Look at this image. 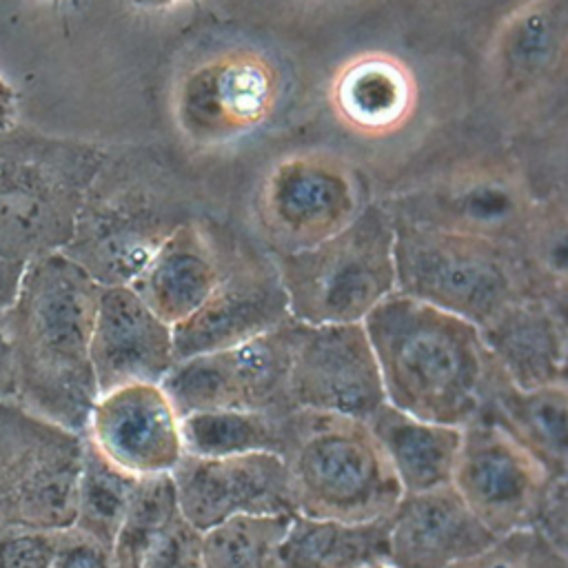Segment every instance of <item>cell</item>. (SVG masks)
<instances>
[{"mask_svg": "<svg viewBox=\"0 0 568 568\" xmlns=\"http://www.w3.org/2000/svg\"><path fill=\"white\" fill-rule=\"evenodd\" d=\"M100 284L64 253L24 264L0 331L9 353L11 399L84 433L98 397L91 331Z\"/></svg>", "mask_w": 568, "mask_h": 568, "instance_id": "6da1fadb", "label": "cell"}, {"mask_svg": "<svg viewBox=\"0 0 568 568\" xmlns=\"http://www.w3.org/2000/svg\"><path fill=\"white\" fill-rule=\"evenodd\" d=\"M195 182L158 146H115L91 180L60 251L100 286H129L160 244L197 217Z\"/></svg>", "mask_w": 568, "mask_h": 568, "instance_id": "7a4b0ae2", "label": "cell"}, {"mask_svg": "<svg viewBox=\"0 0 568 568\" xmlns=\"http://www.w3.org/2000/svg\"><path fill=\"white\" fill-rule=\"evenodd\" d=\"M362 326L386 404L450 426L479 415L495 362L475 324L395 291Z\"/></svg>", "mask_w": 568, "mask_h": 568, "instance_id": "3957f363", "label": "cell"}, {"mask_svg": "<svg viewBox=\"0 0 568 568\" xmlns=\"http://www.w3.org/2000/svg\"><path fill=\"white\" fill-rule=\"evenodd\" d=\"M104 146L27 126L0 131V257L60 253L75 229Z\"/></svg>", "mask_w": 568, "mask_h": 568, "instance_id": "277c9868", "label": "cell"}, {"mask_svg": "<svg viewBox=\"0 0 568 568\" xmlns=\"http://www.w3.org/2000/svg\"><path fill=\"white\" fill-rule=\"evenodd\" d=\"M393 229L395 291L402 295L477 328L515 300L535 295L521 255L510 244L395 217Z\"/></svg>", "mask_w": 568, "mask_h": 568, "instance_id": "5b68a950", "label": "cell"}, {"mask_svg": "<svg viewBox=\"0 0 568 568\" xmlns=\"http://www.w3.org/2000/svg\"><path fill=\"white\" fill-rule=\"evenodd\" d=\"M393 217L384 204H364L333 235L291 253H271L291 320L359 324L395 293Z\"/></svg>", "mask_w": 568, "mask_h": 568, "instance_id": "8992f818", "label": "cell"}, {"mask_svg": "<svg viewBox=\"0 0 568 568\" xmlns=\"http://www.w3.org/2000/svg\"><path fill=\"white\" fill-rule=\"evenodd\" d=\"M295 515L339 521L386 519L402 488L362 419L306 413L286 455Z\"/></svg>", "mask_w": 568, "mask_h": 568, "instance_id": "52a82bcc", "label": "cell"}, {"mask_svg": "<svg viewBox=\"0 0 568 568\" xmlns=\"http://www.w3.org/2000/svg\"><path fill=\"white\" fill-rule=\"evenodd\" d=\"M84 435L0 399V528L73 526Z\"/></svg>", "mask_w": 568, "mask_h": 568, "instance_id": "ba28073f", "label": "cell"}, {"mask_svg": "<svg viewBox=\"0 0 568 568\" xmlns=\"http://www.w3.org/2000/svg\"><path fill=\"white\" fill-rule=\"evenodd\" d=\"M291 322L268 251L229 233L222 273L209 297L173 326L175 362L237 346Z\"/></svg>", "mask_w": 568, "mask_h": 568, "instance_id": "9c48e42d", "label": "cell"}, {"mask_svg": "<svg viewBox=\"0 0 568 568\" xmlns=\"http://www.w3.org/2000/svg\"><path fill=\"white\" fill-rule=\"evenodd\" d=\"M555 479L559 477L490 417L477 415L462 426L450 486L495 537L532 528Z\"/></svg>", "mask_w": 568, "mask_h": 568, "instance_id": "30bf717a", "label": "cell"}, {"mask_svg": "<svg viewBox=\"0 0 568 568\" xmlns=\"http://www.w3.org/2000/svg\"><path fill=\"white\" fill-rule=\"evenodd\" d=\"M291 324L231 348L178 359L160 384L180 417L200 410H291Z\"/></svg>", "mask_w": 568, "mask_h": 568, "instance_id": "8fae6325", "label": "cell"}, {"mask_svg": "<svg viewBox=\"0 0 568 568\" xmlns=\"http://www.w3.org/2000/svg\"><path fill=\"white\" fill-rule=\"evenodd\" d=\"M288 399L306 413L366 422L384 402L375 353L359 324H291Z\"/></svg>", "mask_w": 568, "mask_h": 568, "instance_id": "7c38bea8", "label": "cell"}, {"mask_svg": "<svg viewBox=\"0 0 568 568\" xmlns=\"http://www.w3.org/2000/svg\"><path fill=\"white\" fill-rule=\"evenodd\" d=\"M171 481L180 515L200 532L235 517L295 515L286 459L273 453L184 455Z\"/></svg>", "mask_w": 568, "mask_h": 568, "instance_id": "4fadbf2b", "label": "cell"}, {"mask_svg": "<svg viewBox=\"0 0 568 568\" xmlns=\"http://www.w3.org/2000/svg\"><path fill=\"white\" fill-rule=\"evenodd\" d=\"M180 422L162 384H126L95 397L82 435L124 473L160 477L186 455Z\"/></svg>", "mask_w": 568, "mask_h": 568, "instance_id": "5bb4252c", "label": "cell"}, {"mask_svg": "<svg viewBox=\"0 0 568 568\" xmlns=\"http://www.w3.org/2000/svg\"><path fill=\"white\" fill-rule=\"evenodd\" d=\"M91 364L98 395L126 384H160L175 364L173 326L131 286H100Z\"/></svg>", "mask_w": 568, "mask_h": 568, "instance_id": "9a60e30c", "label": "cell"}, {"mask_svg": "<svg viewBox=\"0 0 568 568\" xmlns=\"http://www.w3.org/2000/svg\"><path fill=\"white\" fill-rule=\"evenodd\" d=\"M495 539L450 484L406 493L388 515V566L448 568Z\"/></svg>", "mask_w": 568, "mask_h": 568, "instance_id": "2e32d148", "label": "cell"}, {"mask_svg": "<svg viewBox=\"0 0 568 568\" xmlns=\"http://www.w3.org/2000/svg\"><path fill=\"white\" fill-rule=\"evenodd\" d=\"M357 200L339 171L313 164H286L273 178L264 206L268 253L306 248L355 217Z\"/></svg>", "mask_w": 568, "mask_h": 568, "instance_id": "e0dca14e", "label": "cell"}, {"mask_svg": "<svg viewBox=\"0 0 568 568\" xmlns=\"http://www.w3.org/2000/svg\"><path fill=\"white\" fill-rule=\"evenodd\" d=\"M390 217L444 231L481 235L519 246L537 206L521 200L513 184L501 180L455 182L444 189H422L384 204Z\"/></svg>", "mask_w": 568, "mask_h": 568, "instance_id": "ac0fdd59", "label": "cell"}, {"mask_svg": "<svg viewBox=\"0 0 568 568\" xmlns=\"http://www.w3.org/2000/svg\"><path fill=\"white\" fill-rule=\"evenodd\" d=\"M229 231L200 217L173 231L129 284L166 324L186 320L213 291L226 253Z\"/></svg>", "mask_w": 568, "mask_h": 568, "instance_id": "d6986e66", "label": "cell"}, {"mask_svg": "<svg viewBox=\"0 0 568 568\" xmlns=\"http://www.w3.org/2000/svg\"><path fill=\"white\" fill-rule=\"evenodd\" d=\"M495 366L519 388L566 384V304L526 295L479 326Z\"/></svg>", "mask_w": 568, "mask_h": 568, "instance_id": "ffe728a7", "label": "cell"}, {"mask_svg": "<svg viewBox=\"0 0 568 568\" xmlns=\"http://www.w3.org/2000/svg\"><path fill=\"white\" fill-rule=\"evenodd\" d=\"M479 415L504 426L555 477H568V386H515L493 366Z\"/></svg>", "mask_w": 568, "mask_h": 568, "instance_id": "44dd1931", "label": "cell"}, {"mask_svg": "<svg viewBox=\"0 0 568 568\" xmlns=\"http://www.w3.org/2000/svg\"><path fill=\"white\" fill-rule=\"evenodd\" d=\"M399 488L424 493L450 484L462 442V426L413 417L390 404H382L366 419Z\"/></svg>", "mask_w": 568, "mask_h": 568, "instance_id": "7402d4cb", "label": "cell"}, {"mask_svg": "<svg viewBox=\"0 0 568 568\" xmlns=\"http://www.w3.org/2000/svg\"><path fill=\"white\" fill-rule=\"evenodd\" d=\"M282 568H373L388 566V517L339 521L291 515L282 544Z\"/></svg>", "mask_w": 568, "mask_h": 568, "instance_id": "603a6c76", "label": "cell"}, {"mask_svg": "<svg viewBox=\"0 0 568 568\" xmlns=\"http://www.w3.org/2000/svg\"><path fill=\"white\" fill-rule=\"evenodd\" d=\"M304 424V410H200L182 415L184 453L229 457L273 453L286 459Z\"/></svg>", "mask_w": 568, "mask_h": 568, "instance_id": "cb8c5ba5", "label": "cell"}, {"mask_svg": "<svg viewBox=\"0 0 568 568\" xmlns=\"http://www.w3.org/2000/svg\"><path fill=\"white\" fill-rule=\"evenodd\" d=\"M138 479L111 464L84 437L73 526L111 548Z\"/></svg>", "mask_w": 568, "mask_h": 568, "instance_id": "d4e9b609", "label": "cell"}, {"mask_svg": "<svg viewBox=\"0 0 568 568\" xmlns=\"http://www.w3.org/2000/svg\"><path fill=\"white\" fill-rule=\"evenodd\" d=\"M288 517H235L204 530L202 568H282L280 544Z\"/></svg>", "mask_w": 568, "mask_h": 568, "instance_id": "484cf974", "label": "cell"}, {"mask_svg": "<svg viewBox=\"0 0 568 568\" xmlns=\"http://www.w3.org/2000/svg\"><path fill=\"white\" fill-rule=\"evenodd\" d=\"M178 513L171 475L138 479L111 544L113 568H140L158 535Z\"/></svg>", "mask_w": 568, "mask_h": 568, "instance_id": "4316f807", "label": "cell"}, {"mask_svg": "<svg viewBox=\"0 0 568 568\" xmlns=\"http://www.w3.org/2000/svg\"><path fill=\"white\" fill-rule=\"evenodd\" d=\"M448 568H568V552L526 528L499 535L479 552Z\"/></svg>", "mask_w": 568, "mask_h": 568, "instance_id": "83f0119b", "label": "cell"}, {"mask_svg": "<svg viewBox=\"0 0 568 568\" xmlns=\"http://www.w3.org/2000/svg\"><path fill=\"white\" fill-rule=\"evenodd\" d=\"M140 568H202V532L178 513L158 535Z\"/></svg>", "mask_w": 568, "mask_h": 568, "instance_id": "f1b7e54d", "label": "cell"}, {"mask_svg": "<svg viewBox=\"0 0 568 568\" xmlns=\"http://www.w3.org/2000/svg\"><path fill=\"white\" fill-rule=\"evenodd\" d=\"M58 530L0 528V568H49Z\"/></svg>", "mask_w": 568, "mask_h": 568, "instance_id": "f546056e", "label": "cell"}, {"mask_svg": "<svg viewBox=\"0 0 568 568\" xmlns=\"http://www.w3.org/2000/svg\"><path fill=\"white\" fill-rule=\"evenodd\" d=\"M49 568H113L111 548L75 526H69L55 535V550Z\"/></svg>", "mask_w": 568, "mask_h": 568, "instance_id": "4dcf8cb0", "label": "cell"}, {"mask_svg": "<svg viewBox=\"0 0 568 568\" xmlns=\"http://www.w3.org/2000/svg\"><path fill=\"white\" fill-rule=\"evenodd\" d=\"M24 264L18 262H9L0 257V313L9 306V302L13 300V293L18 288L20 275H22Z\"/></svg>", "mask_w": 568, "mask_h": 568, "instance_id": "1f68e13d", "label": "cell"}, {"mask_svg": "<svg viewBox=\"0 0 568 568\" xmlns=\"http://www.w3.org/2000/svg\"><path fill=\"white\" fill-rule=\"evenodd\" d=\"M18 115V98L11 82L0 73V131L16 126Z\"/></svg>", "mask_w": 568, "mask_h": 568, "instance_id": "d6a6232c", "label": "cell"}, {"mask_svg": "<svg viewBox=\"0 0 568 568\" xmlns=\"http://www.w3.org/2000/svg\"><path fill=\"white\" fill-rule=\"evenodd\" d=\"M11 397V375H9V353L0 331V399Z\"/></svg>", "mask_w": 568, "mask_h": 568, "instance_id": "836d02e7", "label": "cell"}, {"mask_svg": "<svg viewBox=\"0 0 568 568\" xmlns=\"http://www.w3.org/2000/svg\"><path fill=\"white\" fill-rule=\"evenodd\" d=\"M138 2H164V0H138Z\"/></svg>", "mask_w": 568, "mask_h": 568, "instance_id": "e575fe53", "label": "cell"}, {"mask_svg": "<svg viewBox=\"0 0 568 568\" xmlns=\"http://www.w3.org/2000/svg\"><path fill=\"white\" fill-rule=\"evenodd\" d=\"M373 568H390V566H373Z\"/></svg>", "mask_w": 568, "mask_h": 568, "instance_id": "d590c367", "label": "cell"}]
</instances>
